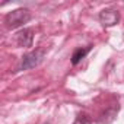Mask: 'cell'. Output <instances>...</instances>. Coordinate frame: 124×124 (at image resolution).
Masks as SVG:
<instances>
[{
	"instance_id": "3",
	"label": "cell",
	"mask_w": 124,
	"mask_h": 124,
	"mask_svg": "<svg viewBox=\"0 0 124 124\" xmlns=\"http://www.w3.org/2000/svg\"><path fill=\"white\" fill-rule=\"evenodd\" d=\"M99 22L102 26H114L120 22V13L115 9H104L99 13Z\"/></svg>"
},
{
	"instance_id": "1",
	"label": "cell",
	"mask_w": 124,
	"mask_h": 124,
	"mask_svg": "<svg viewBox=\"0 0 124 124\" xmlns=\"http://www.w3.org/2000/svg\"><path fill=\"white\" fill-rule=\"evenodd\" d=\"M29 21H31V12L28 9H23V8L9 12L5 18V23L9 29H16Z\"/></svg>"
},
{
	"instance_id": "2",
	"label": "cell",
	"mask_w": 124,
	"mask_h": 124,
	"mask_svg": "<svg viewBox=\"0 0 124 124\" xmlns=\"http://www.w3.org/2000/svg\"><path fill=\"white\" fill-rule=\"evenodd\" d=\"M44 58V51L41 48H37L35 51H31L28 54H25L21 60V66L19 69L21 70H28V69H34L37 67Z\"/></svg>"
},
{
	"instance_id": "6",
	"label": "cell",
	"mask_w": 124,
	"mask_h": 124,
	"mask_svg": "<svg viewBox=\"0 0 124 124\" xmlns=\"http://www.w3.org/2000/svg\"><path fill=\"white\" fill-rule=\"evenodd\" d=\"M73 124H91V118L86 114H80V115L76 117V120H75Z\"/></svg>"
},
{
	"instance_id": "4",
	"label": "cell",
	"mask_w": 124,
	"mask_h": 124,
	"mask_svg": "<svg viewBox=\"0 0 124 124\" xmlns=\"http://www.w3.org/2000/svg\"><path fill=\"white\" fill-rule=\"evenodd\" d=\"M16 41L19 47H32L34 41V31L32 29H22L16 35Z\"/></svg>"
},
{
	"instance_id": "5",
	"label": "cell",
	"mask_w": 124,
	"mask_h": 124,
	"mask_svg": "<svg viewBox=\"0 0 124 124\" xmlns=\"http://www.w3.org/2000/svg\"><path fill=\"white\" fill-rule=\"evenodd\" d=\"M91 51V45L89 47H85V48H78L75 50V53L72 54V64H78L82 58H85V55Z\"/></svg>"
}]
</instances>
